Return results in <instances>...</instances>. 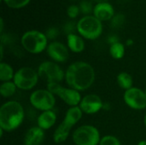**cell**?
<instances>
[{"mask_svg": "<svg viewBox=\"0 0 146 145\" xmlns=\"http://www.w3.org/2000/svg\"><path fill=\"white\" fill-rule=\"evenodd\" d=\"M110 55H111V56L113 58L117 59V60L121 59L124 56V54H125V47L120 42L115 43V44L110 45Z\"/></svg>", "mask_w": 146, "mask_h": 145, "instance_id": "7402d4cb", "label": "cell"}, {"mask_svg": "<svg viewBox=\"0 0 146 145\" xmlns=\"http://www.w3.org/2000/svg\"><path fill=\"white\" fill-rule=\"evenodd\" d=\"M48 56L56 62H64L69 57L68 49L63 44L55 41L48 44L46 49Z\"/></svg>", "mask_w": 146, "mask_h": 145, "instance_id": "7c38bea8", "label": "cell"}, {"mask_svg": "<svg viewBox=\"0 0 146 145\" xmlns=\"http://www.w3.org/2000/svg\"><path fill=\"white\" fill-rule=\"evenodd\" d=\"M138 145H146V140H143V141H140Z\"/></svg>", "mask_w": 146, "mask_h": 145, "instance_id": "f1b7e54d", "label": "cell"}, {"mask_svg": "<svg viewBox=\"0 0 146 145\" xmlns=\"http://www.w3.org/2000/svg\"><path fill=\"white\" fill-rule=\"evenodd\" d=\"M38 76V71L29 67H23L15 73L13 81L18 89L27 91L37 85Z\"/></svg>", "mask_w": 146, "mask_h": 145, "instance_id": "8992f818", "label": "cell"}, {"mask_svg": "<svg viewBox=\"0 0 146 145\" xmlns=\"http://www.w3.org/2000/svg\"><path fill=\"white\" fill-rule=\"evenodd\" d=\"M24 109L16 101L4 103L0 108V128L5 132L17 129L24 120Z\"/></svg>", "mask_w": 146, "mask_h": 145, "instance_id": "7a4b0ae2", "label": "cell"}, {"mask_svg": "<svg viewBox=\"0 0 146 145\" xmlns=\"http://www.w3.org/2000/svg\"><path fill=\"white\" fill-rule=\"evenodd\" d=\"M76 28L83 38L91 40L98 38L103 32L102 21L94 15H86L81 18L78 21Z\"/></svg>", "mask_w": 146, "mask_h": 145, "instance_id": "277c9868", "label": "cell"}, {"mask_svg": "<svg viewBox=\"0 0 146 145\" xmlns=\"http://www.w3.org/2000/svg\"><path fill=\"white\" fill-rule=\"evenodd\" d=\"M145 94H146V86H145Z\"/></svg>", "mask_w": 146, "mask_h": 145, "instance_id": "1f68e13d", "label": "cell"}, {"mask_svg": "<svg viewBox=\"0 0 146 145\" xmlns=\"http://www.w3.org/2000/svg\"><path fill=\"white\" fill-rule=\"evenodd\" d=\"M21 44L27 51L32 54H38L47 49L48 38L39 31H27L21 37Z\"/></svg>", "mask_w": 146, "mask_h": 145, "instance_id": "3957f363", "label": "cell"}, {"mask_svg": "<svg viewBox=\"0 0 146 145\" xmlns=\"http://www.w3.org/2000/svg\"><path fill=\"white\" fill-rule=\"evenodd\" d=\"M117 83L121 89L127 91L133 87V80L132 76L128 73L121 72L117 76Z\"/></svg>", "mask_w": 146, "mask_h": 145, "instance_id": "d6986e66", "label": "cell"}, {"mask_svg": "<svg viewBox=\"0 0 146 145\" xmlns=\"http://www.w3.org/2000/svg\"><path fill=\"white\" fill-rule=\"evenodd\" d=\"M100 140L99 131L91 125L81 126L73 133V141L76 145H98Z\"/></svg>", "mask_w": 146, "mask_h": 145, "instance_id": "5b68a950", "label": "cell"}, {"mask_svg": "<svg viewBox=\"0 0 146 145\" xmlns=\"http://www.w3.org/2000/svg\"><path fill=\"white\" fill-rule=\"evenodd\" d=\"M98 145H121V142L115 136L106 135L101 138Z\"/></svg>", "mask_w": 146, "mask_h": 145, "instance_id": "603a6c76", "label": "cell"}, {"mask_svg": "<svg viewBox=\"0 0 146 145\" xmlns=\"http://www.w3.org/2000/svg\"><path fill=\"white\" fill-rule=\"evenodd\" d=\"M3 19H1V32H3Z\"/></svg>", "mask_w": 146, "mask_h": 145, "instance_id": "f546056e", "label": "cell"}, {"mask_svg": "<svg viewBox=\"0 0 146 145\" xmlns=\"http://www.w3.org/2000/svg\"><path fill=\"white\" fill-rule=\"evenodd\" d=\"M3 1L7 4V6L13 9L22 8L27 4H28L30 2V0H3Z\"/></svg>", "mask_w": 146, "mask_h": 145, "instance_id": "cb8c5ba5", "label": "cell"}, {"mask_svg": "<svg viewBox=\"0 0 146 145\" xmlns=\"http://www.w3.org/2000/svg\"><path fill=\"white\" fill-rule=\"evenodd\" d=\"M93 1H95V2H97L98 3H105V2H107L109 0H93Z\"/></svg>", "mask_w": 146, "mask_h": 145, "instance_id": "83f0119b", "label": "cell"}, {"mask_svg": "<svg viewBox=\"0 0 146 145\" xmlns=\"http://www.w3.org/2000/svg\"><path fill=\"white\" fill-rule=\"evenodd\" d=\"M83 113L93 115L99 112L104 108V103L100 97L96 94H89L85 96L79 105Z\"/></svg>", "mask_w": 146, "mask_h": 145, "instance_id": "8fae6325", "label": "cell"}, {"mask_svg": "<svg viewBox=\"0 0 146 145\" xmlns=\"http://www.w3.org/2000/svg\"><path fill=\"white\" fill-rule=\"evenodd\" d=\"M30 103L35 109L43 111L52 110L56 104L55 95L49 90H36L30 96Z\"/></svg>", "mask_w": 146, "mask_h": 145, "instance_id": "ba28073f", "label": "cell"}, {"mask_svg": "<svg viewBox=\"0 0 146 145\" xmlns=\"http://www.w3.org/2000/svg\"><path fill=\"white\" fill-rule=\"evenodd\" d=\"M45 35H46V37H47L48 38L52 39V38H55L57 37V35H58V31H57V29H56V28H50V29L47 31V32H46Z\"/></svg>", "mask_w": 146, "mask_h": 145, "instance_id": "4316f807", "label": "cell"}, {"mask_svg": "<svg viewBox=\"0 0 146 145\" xmlns=\"http://www.w3.org/2000/svg\"><path fill=\"white\" fill-rule=\"evenodd\" d=\"M67 44L70 50L75 53H80L85 49V42L81 37L74 34L68 33L67 37Z\"/></svg>", "mask_w": 146, "mask_h": 145, "instance_id": "e0dca14e", "label": "cell"}, {"mask_svg": "<svg viewBox=\"0 0 146 145\" xmlns=\"http://www.w3.org/2000/svg\"><path fill=\"white\" fill-rule=\"evenodd\" d=\"M80 8L76 5H71L68 8V10H67V13H68V15L70 17V18H75L78 15H79V12H80Z\"/></svg>", "mask_w": 146, "mask_h": 145, "instance_id": "484cf974", "label": "cell"}, {"mask_svg": "<svg viewBox=\"0 0 146 145\" xmlns=\"http://www.w3.org/2000/svg\"><path fill=\"white\" fill-rule=\"evenodd\" d=\"M56 121V115L53 110L43 111L37 119L38 126L41 129L48 130L51 128Z\"/></svg>", "mask_w": 146, "mask_h": 145, "instance_id": "9a60e30c", "label": "cell"}, {"mask_svg": "<svg viewBox=\"0 0 146 145\" xmlns=\"http://www.w3.org/2000/svg\"><path fill=\"white\" fill-rule=\"evenodd\" d=\"M15 73L12 67L5 62L0 63V80L3 82L11 81L14 79Z\"/></svg>", "mask_w": 146, "mask_h": 145, "instance_id": "ffe728a7", "label": "cell"}, {"mask_svg": "<svg viewBox=\"0 0 146 145\" xmlns=\"http://www.w3.org/2000/svg\"><path fill=\"white\" fill-rule=\"evenodd\" d=\"M38 73L44 78L48 84H60L65 79V73L55 62H44L38 69Z\"/></svg>", "mask_w": 146, "mask_h": 145, "instance_id": "52a82bcc", "label": "cell"}, {"mask_svg": "<svg viewBox=\"0 0 146 145\" xmlns=\"http://www.w3.org/2000/svg\"><path fill=\"white\" fill-rule=\"evenodd\" d=\"M95 78L94 68L85 62H75L70 64L65 72V80L68 85L78 91L90 88L93 85Z\"/></svg>", "mask_w": 146, "mask_h": 145, "instance_id": "6da1fadb", "label": "cell"}, {"mask_svg": "<svg viewBox=\"0 0 146 145\" xmlns=\"http://www.w3.org/2000/svg\"><path fill=\"white\" fill-rule=\"evenodd\" d=\"M54 95L58 96L65 103L70 107L79 106L81 102V96L80 91L62 86L60 84H48V89Z\"/></svg>", "mask_w": 146, "mask_h": 145, "instance_id": "9c48e42d", "label": "cell"}, {"mask_svg": "<svg viewBox=\"0 0 146 145\" xmlns=\"http://www.w3.org/2000/svg\"><path fill=\"white\" fill-rule=\"evenodd\" d=\"M44 131L40 127H31L25 134L24 145H41L44 139Z\"/></svg>", "mask_w": 146, "mask_h": 145, "instance_id": "4fadbf2b", "label": "cell"}, {"mask_svg": "<svg viewBox=\"0 0 146 145\" xmlns=\"http://www.w3.org/2000/svg\"><path fill=\"white\" fill-rule=\"evenodd\" d=\"M144 122H145V126H146V114H145V119H144Z\"/></svg>", "mask_w": 146, "mask_h": 145, "instance_id": "4dcf8cb0", "label": "cell"}, {"mask_svg": "<svg viewBox=\"0 0 146 145\" xmlns=\"http://www.w3.org/2000/svg\"><path fill=\"white\" fill-rule=\"evenodd\" d=\"M73 126H74L73 125L69 124L68 121L63 120L62 122L57 126V128L56 129V131L54 132L53 139H54L55 143L62 144V143L65 142L67 140Z\"/></svg>", "mask_w": 146, "mask_h": 145, "instance_id": "2e32d148", "label": "cell"}, {"mask_svg": "<svg viewBox=\"0 0 146 145\" xmlns=\"http://www.w3.org/2000/svg\"><path fill=\"white\" fill-rule=\"evenodd\" d=\"M82 115L83 112L79 106L70 107V109L67 110L63 120L68 121L69 124L74 126L76 123H78L80 121V119L82 118Z\"/></svg>", "mask_w": 146, "mask_h": 145, "instance_id": "ac0fdd59", "label": "cell"}, {"mask_svg": "<svg viewBox=\"0 0 146 145\" xmlns=\"http://www.w3.org/2000/svg\"><path fill=\"white\" fill-rule=\"evenodd\" d=\"M80 9L82 11V13L84 14H89L92 11H93L92 9V5L91 3L87 2V1H83L81 2L80 5Z\"/></svg>", "mask_w": 146, "mask_h": 145, "instance_id": "d4e9b609", "label": "cell"}, {"mask_svg": "<svg viewBox=\"0 0 146 145\" xmlns=\"http://www.w3.org/2000/svg\"><path fill=\"white\" fill-rule=\"evenodd\" d=\"M123 98L126 104L133 109L141 110L146 108V94L139 88L132 87L125 91Z\"/></svg>", "mask_w": 146, "mask_h": 145, "instance_id": "30bf717a", "label": "cell"}, {"mask_svg": "<svg viewBox=\"0 0 146 145\" xmlns=\"http://www.w3.org/2000/svg\"><path fill=\"white\" fill-rule=\"evenodd\" d=\"M114 8L108 2L98 3L93 8V14L96 18L101 21H109L114 16Z\"/></svg>", "mask_w": 146, "mask_h": 145, "instance_id": "5bb4252c", "label": "cell"}, {"mask_svg": "<svg viewBox=\"0 0 146 145\" xmlns=\"http://www.w3.org/2000/svg\"><path fill=\"white\" fill-rule=\"evenodd\" d=\"M17 86L14 83V81H7L3 82L0 85V94L3 97H10L16 91Z\"/></svg>", "mask_w": 146, "mask_h": 145, "instance_id": "44dd1931", "label": "cell"}]
</instances>
